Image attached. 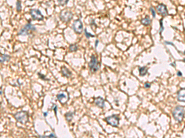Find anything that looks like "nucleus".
Listing matches in <instances>:
<instances>
[{
    "mask_svg": "<svg viewBox=\"0 0 185 138\" xmlns=\"http://www.w3.org/2000/svg\"><path fill=\"white\" fill-rule=\"evenodd\" d=\"M145 87L146 88V89H149V88L150 87V84H149V83H148V82L145 83Z\"/></svg>",
    "mask_w": 185,
    "mask_h": 138,
    "instance_id": "nucleus-24",
    "label": "nucleus"
},
{
    "mask_svg": "<svg viewBox=\"0 0 185 138\" xmlns=\"http://www.w3.org/2000/svg\"><path fill=\"white\" fill-rule=\"evenodd\" d=\"M14 117L19 122L22 124L26 123L29 120V115H28L27 112L25 111H20V112H17L15 114Z\"/></svg>",
    "mask_w": 185,
    "mask_h": 138,
    "instance_id": "nucleus-3",
    "label": "nucleus"
},
{
    "mask_svg": "<svg viewBox=\"0 0 185 138\" xmlns=\"http://www.w3.org/2000/svg\"><path fill=\"white\" fill-rule=\"evenodd\" d=\"M61 72H62V75H63L64 76L66 77H69L72 76V72H71L67 68L65 67V66H63V67L62 68Z\"/></svg>",
    "mask_w": 185,
    "mask_h": 138,
    "instance_id": "nucleus-13",
    "label": "nucleus"
},
{
    "mask_svg": "<svg viewBox=\"0 0 185 138\" xmlns=\"http://www.w3.org/2000/svg\"><path fill=\"white\" fill-rule=\"evenodd\" d=\"M73 14L71 11L67 9L62 10L60 14V19L64 22H69L72 20Z\"/></svg>",
    "mask_w": 185,
    "mask_h": 138,
    "instance_id": "nucleus-4",
    "label": "nucleus"
},
{
    "mask_svg": "<svg viewBox=\"0 0 185 138\" xmlns=\"http://www.w3.org/2000/svg\"><path fill=\"white\" fill-rule=\"evenodd\" d=\"M139 72H140V75L141 76H145L148 72V68L146 66L141 67L139 68Z\"/></svg>",
    "mask_w": 185,
    "mask_h": 138,
    "instance_id": "nucleus-15",
    "label": "nucleus"
},
{
    "mask_svg": "<svg viewBox=\"0 0 185 138\" xmlns=\"http://www.w3.org/2000/svg\"><path fill=\"white\" fill-rule=\"evenodd\" d=\"M73 30L77 34H81L83 31V24L80 19L74 21L73 23Z\"/></svg>",
    "mask_w": 185,
    "mask_h": 138,
    "instance_id": "nucleus-7",
    "label": "nucleus"
},
{
    "mask_svg": "<svg viewBox=\"0 0 185 138\" xmlns=\"http://www.w3.org/2000/svg\"><path fill=\"white\" fill-rule=\"evenodd\" d=\"M57 1H58L59 4L60 5H61V6H64L65 4H66L68 2L69 0H57Z\"/></svg>",
    "mask_w": 185,
    "mask_h": 138,
    "instance_id": "nucleus-19",
    "label": "nucleus"
},
{
    "mask_svg": "<svg viewBox=\"0 0 185 138\" xmlns=\"http://www.w3.org/2000/svg\"><path fill=\"white\" fill-rule=\"evenodd\" d=\"M150 11H151V12H152V14L153 18H155V11H154V9L152 8V7H150Z\"/></svg>",
    "mask_w": 185,
    "mask_h": 138,
    "instance_id": "nucleus-23",
    "label": "nucleus"
},
{
    "mask_svg": "<svg viewBox=\"0 0 185 138\" xmlns=\"http://www.w3.org/2000/svg\"><path fill=\"white\" fill-rule=\"evenodd\" d=\"M106 121L109 125L113 126H118L119 124V118L116 115H112L106 118Z\"/></svg>",
    "mask_w": 185,
    "mask_h": 138,
    "instance_id": "nucleus-6",
    "label": "nucleus"
},
{
    "mask_svg": "<svg viewBox=\"0 0 185 138\" xmlns=\"http://www.w3.org/2000/svg\"><path fill=\"white\" fill-rule=\"evenodd\" d=\"M30 14L34 20H42L43 19V16L41 12L37 9H32L30 12Z\"/></svg>",
    "mask_w": 185,
    "mask_h": 138,
    "instance_id": "nucleus-9",
    "label": "nucleus"
},
{
    "mask_svg": "<svg viewBox=\"0 0 185 138\" xmlns=\"http://www.w3.org/2000/svg\"><path fill=\"white\" fill-rule=\"evenodd\" d=\"M85 36H86V37L87 38H91V37H94V36H94V35H93V34H91V33H88V32H87V30H86V28L85 29Z\"/></svg>",
    "mask_w": 185,
    "mask_h": 138,
    "instance_id": "nucleus-20",
    "label": "nucleus"
},
{
    "mask_svg": "<svg viewBox=\"0 0 185 138\" xmlns=\"http://www.w3.org/2000/svg\"><path fill=\"white\" fill-rule=\"evenodd\" d=\"M160 31H159V33H160V34H161L162 31L164 30V26H163V23H162V19H160Z\"/></svg>",
    "mask_w": 185,
    "mask_h": 138,
    "instance_id": "nucleus-21",
    "label": "nucleus"
},
{
    "mask_svg": "<svg viewBox=\"0 0 185 138\" xmlns=\"http://www.w3.org/2000/svg\"><path fill=\"white\" fill-rule=\"evenodd\" d=\"M47 115V112H44V116H46Z\"/></svg>",
    "mask_w": 185,
    "mask_h": 138,
    "instance_id": "nucleus-28",
    "label": "nucleus"
},
{
    "mask_svg": "<svg viewBox=\"0 0 185 138\" xmlns=\"http://www.w3.org/2000/svg\"><path fill=\"white\" fill-rule=\"evenodd\" d=\"M185 88H182L177 93V99L179 101L185 102Z\"/></svg>",
    "mask_w": 185,
    "mask_h": 138,
    "instance_id": "nucleus-11",
    "label": "nucleus"
},
{
    "mask_svg": "<svg viewBox=\"0 0 185 138\" xmlns=\"http://www.w3.org/2000/svg\"><path fill=\"white\" fill-rule=\"evenodd\" d=\"M151 23V20L150 19V18L149 17H146L145 18L141 20V23L143 25H145V26H148V25H150V23Z\"/></svg>",
    "mask_w": 185,
    "mask_h": 138,
    "instance_id": "nucleus-14",
    "label": "nucleus"
},
{
    "mask_svg": "<svg viewBox=\"0 0 185 138\" xmlns=\"http://www.w3.org/2000/svg\"><path fill=\"white\" fill-rule=\"evenodd\" d=\"M17 10L18 11H20L21 10V5H20V2L19 1L17 2Z\"/></svg>",
    "mask_w": 185,
    "mask_h": 138,
    "instance_id": "nucleus-22",
    "label": "nucleus"
},
{
    "mask_svg": "<svg viewBox=\"0 0 185 138\" xmlns=\"http://www.w3.org/2000/svg\"><path fill=\"white\" fill-rule=\"evenodd\" d=\"M65 116H66V120H67L68 122H71V121L73 119L74 113H72V112H67V113L65 115Z\"/></svg>",
    "mask_w": 185,
    "mask_h": 138,
    "instance_id": "nucleus-17",
    "label": "nucleus"
},
{
    "mask_svg": "<svg viewBox=\"0 0 185 138\" xmlns=\"http://www.w3.org/2000/svg\"><path fill=\"white\" fill-rule=\"evenodd\" d=\"M57 98L60 103L62 104H65L69 99V96L67 92H65L59 93L57 96Z\"/></svg>",
    "mask_w": 185,
    "mask_h": 138,
    "instance_id": "nucleus-8",
    "label": "nucleus"
},
{
    "mask_svg": "<svg viewBox=\"0 0 185 138\" xmlns=\"http://www.w3.org/2000/svg\"><path fill=\"white\" fill-rule=\"evenodd\" d=\"M30 1H33V0H30Z\"/></svg>",
    "mask_w": 185,
    "mask_h": 138,
    "instance_id": "nucleus-29",
    "label": "nucleus"
},
{
    "mask_svg": "<svg viewBox=\"0 0 185 138\" xmlns=\"http://www.w3.org/2000/svg\"><path fill=\"white\" fill-rule=\"evenodd\" d=\"M156 9L158 13L161 14L162 16L165 17L168 15V11H167V7L165 5L163 4H160L158 5V6H157Z\"/></svg>",
    "mask_w": 185,
    "mask_h": 138,
    "instance_id": "nucleus-10",
    "label": "nucleus"
},
{
    "mask_svg": "<svg viewBox=\"0 0 185 138\" xmlns=\"http://www.w3.org/2000/svg\"><path fill=\"white\" fill-rule=\"evenodd\" d=\"M88 66L90 69V71L92 72H96L100 69V63L97 61L96 58L94 55H93L91 57V61L89 63Z\"/></svg>",
    "mask_w": 185,
    "mask_h": 138,
    "instance_id": "nucleus-2",
    "label": "nucleus"
},
{
    "mask_svg": "<svg viewBox=\"0 0 185 138\" xmlns=\"http://www.w3.org/2000/svg\"><path fill=\"white\" fill-rule=\"evenodd\" d=\"M78 50V47L76 44H71L69 46V50L71 52H75Z\"/></svg>",
    "mask_w": 185,
    "mask_h": 138,
    "instance_id": "nucleus-18",
    "label": "nucleus"
},
{
    "mask_svg": "<svg viewBox=\"0 0 185 138\" xmlns=\"http://www.w3.org/2000/svg\"><path fill=\"white\" fill-rule=\"evenodd\" d=\"M173 115L176 120L179 122H182L185 116V107L182 106L176 107L173 111Z\"/></svg>",
    "mask_w": 185,
    "mask_h": 138,
    "instance_id": "nucleus-1",
    "label": "nucleus"
},
{
    "mask_svg": "<svg viewBox=\"0 0 185 138\" xmlns=\"http://www.w3.org/2000/svg\"><path fill=\"white\" fill-rule=\"evenodd\" d=\"M177 76H180V77L182 76V72H181L180 71H178V72H177Z\"/></svg>",
    "mask_w": 185,
    "mask_h": 138,
    "instance_id": "nucleus-26",
    "label": "nucleus"
},
{
    "mask_svg": "<svg viewBox=\"0 0 185 138\" xmlns=\"http://www.w3.org/2000/svg\"><path fill=\"white\" fill-rule=\"evenodd\" d=\"M94 103L101 108H103L104 107V99L101 97H98L94 99Z\"/></svg>",
    "mask_w": 185,
    "mask_h": 138,
    "instance_id": "nucleus-12",
    "label": "nucleus"
},
{
    "mask_svg": "<svg viewBox=\"0 0 185 138\" xmlns=\"http://www.w3.org/2000/svg\"><path fill=\"white\" fill-rule=\"evenodd\" d=\"M47 137H49V138H55L56 136L54 135H53V133H52V134H51L50 135H49V136H47Z\"/></svg>",
    "mask_w": 185,
    "mask_h": 138,
    "instance_id": "nucleus-25",
    "label": "nucleus"
},
{
    "mask_svg": "<svg viewBox=\"0 0 185 138\" xmlns=\"http://www.w3.org/2000/svg\"><path fill=\"white\" fill-rule=\"evenodd\" d=\"M35 30V27L32 25V24L29 23L27 25H25L21 30L19 32V34L20 35L22 36H25L29 34V33H30L31 32L34 31Z\"/></svg>",
    "mask_w": 185,
    "mask_h": 138,
    "instance_id": "nucleus-5",
    "label": "nucleus"
},
{
    "mask_svg": "<svg viewBox=\"0 0 185 138\" xmlns=\"http://www.w3.org/2000/svg\"><path fill=\"white\" fill-rule=\"evenodd\" d=\"M98 43H99V41L98 40H96V44H95V47H97V46H98Z\"/></svg>",
    "mask_w": 185,
    "mask_h": 138,
    "instance_id": "nucleus-27",
    "label": "nucleus"
},
{
    "mask_svg": "<svg viewBox=\"0 0 185 138\" xmlns=\"http://www.w3.org/2000/svg\"><path fill=\"white\" fill-rule=\"evenodd\" d=\"M10 57L7 55H0V63H4L9 60Z\"/></svg>",
    "mask_w": 185,
    "mask_h": 138,
    "instance_id": "nucleus-16",
    "label": "nucleus"
}]
</instances>
